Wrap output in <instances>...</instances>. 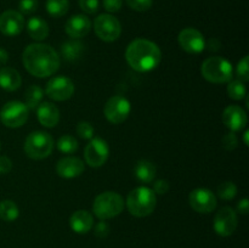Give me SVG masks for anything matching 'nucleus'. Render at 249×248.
I'll use <instances>...</instances> for the list:
<instances>
[{
	"instance_id": "nucleus-1",
	"label": "nucleus",
	"mask_w": 249,
	"mask_h": 248,
	"mask_svg": "<svg viewBox=\"0 0 249 248\" xmlns=\"http://www.w3.org/2000/svg\"><path fill=\"white\" fill-rule=\"evenodd\" d=\"M22 62L32 75L45 78L53 75L60 68V56L48 44L34 43L23 50Z\"/></svg>"
},
{
	"instance_id": "nucleus-2",
	"label": "nucleus",
	"mask_w": 249,
	"mask_h": 248,
	"mask_svg": "<svg viewBox=\"0 0 249 248\" xmlns=\"http://www.w3.org/2000/svg\"><path fill=\"white\" fill-rule=\"evenodd\" d=\"M128 65L140 73L153 71L162 60V53L158 45L148 39H134L125 51Z\"/></svg>"
},
{
	"instance_id": "nucleus-3",
	"label": "nucleus",
	"mask_w": 249,
	"mask_h": 248,
	"mask_svg": "<svg viewBox=\"0 0 249 248\" xmlns=\"http://www.w3.org/2000/svg\"><path fill=\"white\" fill-rule=\"evenodd\" d=\"M157 204V197L151 189L140 186L129 192L126 197V207L131 215L136 218H145L153 213Z\"/></svg>"
},
{
	"instance_id": "nucleus-4",
	"label": "nucleus",
	"mask_w": 249,
	"mask_h": 248,
	"mask_svg": "<svg viewBox=\"0 0 249 248\" xmlns=\"http://www.w3.org/2000/svg\"><path fill=\"white\" fill-rule=\"evenodd\" d=\"M201 73L206 80L213 84H224L232 79L233 70L231 62L220 56L209 57L202 63Z\"/></svg>"
},
{
	"instance_id": "nucleus-5",
	"label": "nucleus",
	"mask_w": 249,
	"mask_h": 248,
	"mask_svg": "<svg viewBox=\"0 0 249 248\" xmlns=\"http://www.w3.org/2000/svg\"><path fill=\"white\" fill-rule=\"evenodd\" d=\"M124 209V199L119 194L106 191L100 194L92 203V212L100 220H108L119 215Z\"/></svg>"
},
{
	"instance_id": "nucleus-6",
	"label": "nucleus",
	"mask_w": 249,
	"mask_h": 248,
	"mask_svg": "<svg viewBox=\"0 0 249 248\" xmlns=\"http://www.w3.org/2000/svg\"><path fill=\"white\" fill-rule=\"evenodd\" d=\"M53 150V139L45 131H33L24 141V152L36 160L49 157Z\"/></svg>"
},
{
	"instance_id": "nucleus-7",
	"label": "nucleus",
	"mask_w": 249,
	"mask_h": 248,
	"mask_svg": "<svg viewBox=\"0 0 249 248\" xmlns=\"http://www.w3.org/2000/svg\"><path fill=\"white\" fill-rule=\"evenodd\" d=\"M28 119V107L21 101H9L0 111V121L7 128H19Z\"/></svg>"
},
{
	"instance_id": "nucleus-8",
	"label": "nucleus",
	"mask_w": 249,
	"mask_h": 248,
	"mask_svg": "<svg viewBox=\"0 0 249 248\" xmlns=\"http://www.w3.org/2000/svg\"><path fill=\"white\" fill-rule=\"evenodd\" d=\"M94 31L101 40L112 43L121 36L122 26L113 15L102 14L95 18Z\"/></svg>"
},
{
	"instance_id": "nucleus-9",
	"label": "nucleus",
	"mask_w": 249,
	"mask_h": 248,
	"mask_svg": "<svg viewBox=\"0 0 249 248\" xmlns=\"http://www.w3.org/2000/svg\"><path fill=\"white\" fill-rule=\"evenodd\" d=\"M131 111L130 102L121 95H116L107 100L104 107V113L107 121L112 124H121L126 121Z\"/></svg>"
},
{
	"instance_id": "nucleus-10",
	"label": "nucleus",
	"mask_w": 249,
	"mask_h": 248,
	"mask_svg": "<svg viewBox=\"0 0 249 248\" xmlns=\"http://www.w3.org/2000/svg\"><path fill=\"white\" fill-rule=\"evenodd\" d=\"M109 148L106 141L101 138L90 139L89 143L85 146V162L92 168L102 167L108 159Z\"/></svg>"
},
{
	"instance_id": "nucleus-11",
	"label": "nucleus",
	"mask_w": 249,
	"mask_h": 248,
	"mask_svg": "<svg viewBox=\"0 0 249 248\" xmlns=\"http://www.w3.org/2000/svg\"><path fill=\"white\" fill-rule=\"evenodd\" d=\"M74 84L72 80L63 75L51 78L46 84L45 92L53 101H66L74 94Z\"/></svg>"
},
{
	"instance_id": "nucleus-12",
	"label": "nucleus",
	"mask_w": 249,
	"mask_h": 248,
	"mask_svg": "<svg viewBox=\"0 0 249 248\" xmlns=\"http://www.w3.org/2000/svg\"><path fill=\"white\" fill-rule=\"evenodd\" d=\"M189 203L197 213L207 214L216 208V197L208 189H195L189 195Z\"/></svg>"
},
{
	"instance_id": "nucleus-13",
	"label": "nucleus",
	"mask_w": 249,
	"mask_h": 248,
	"mask_svg": "<svg viewBox=\"0 0 249 248\" xmlns=\"http://www.w3.org/2000/svg\"><path fill=\"white\" fill-rule=\"evenodd\" d=\"M178 43L180 48L187 53H201L206 49V40H204L203 34L195 28H185L182 29L178 36Z\"/></svg>"
},
{
	"instance_id": "nucleus-14",
	"label": "nucleus",
	"mask_w": 249,
	"mask_h": 248,
	"mask_svg": "<svg viewBox=\"0 0 249 248\" xmlns=\"http://www.w3.org/2000/svg\"><path fill=\"white\" fill-rule=\"evenodd\" d=\"M237 224L236 212L231 207H223L214 218V230L219 236L228 237L235 232Z\"/></svg>"
},
{
	"instance_id": "nucleus-15",
	"label": "nucleus",
	"mask_w": 249,
	"mask_h": 248,
	"mask_svg": "<svg viewBox=\"0 0 249 248\" xmlns=\"http://www.w3.org/2000/svg\"><path fill=\"white\" fill-rule=\"evenodd\" d=\"M24 28V18L16 10H6L0 15V32L4 35H18Z\"/></svg>"
},
{
	"instance_id": "nucleus-16",
	"label": "nucleus",
	"mask_w": 249,
	"mask_h": 248,
	"mask_svg": "<svg viewBox=\"0 0 249 248\" xmlns=\"http://www.w3.org/2000/svg\"><path fill=\"white\" fill-rule=\"evenodd\" d=\"M247 113L242 107L237 105H231L228 106L223 112V123L225 124L226 128L230 129L231 131H241L247 125Z\"/></svg>"
},
{
	"instance_id": "nucleus-17",
	"label": "nucleus",
	"mask_w": 249,
	"mask_h": 248,
	"mask_svg": "<svg viewBox=\"0 0 249 248\" xmlns=\"http://www.w3.org/2000/svg\"><path fill=\"white\" fill-rule=\"evenodd\" d=\"M85 165L80 158L73 157H63L56 164V173L60 175L61 177L65 179H73L84 173Z\"/></svg>"
},
{
	"instance_id": "nucleus-18",
	"label": "nucleus",
	"mask_w": 249,
	"mask_h": 248,
	"mask_svg": "<svg viewBox=\"0 0 249 248\" xmlns=\"http://www.w3.org/2000/svg\"><path fill=\"white\" fill-rule=\"evenodd\" d=\"M91 29V21L84 15H75L66 22L65 31L72 39H80L88 35Z\"/></svg>"
},
{
	"instance_id": "nucleus-19",
	"label": "nucleus",
	"mask_w": 249,
	"mask_h": 248,
	"mask_svg": "<svg viewBox=\"0 0 249 248\" xmlns=\"http://www.w3.org/2000/svg\"><path fill=\"white\" fill-rule=\"evenodd\" d=\"M36 116H38L39 123L45 128H53L57 125L60 121V111L51 102H41L36 107Z\"/></svg>"
},
{
	"instance_id": "nucleus-20",
	"label": "nucleus",
	"mask_w": 249,
	"mask_h": 248,
	"mask_svg": "<svg viewBox=\"0 0 249 248\" xmlns=\"http://www.w3.org/2000/svg\"><path fill=\"white\" fill-rule=\"evenodd\" d=\"M70 225L74 232L77 233H87L94 226V218H92L91 214L88 211H80L74 212V213L71 215L70 219Z\"/></svg>"
},
{
	"instance_id": "nucleus-21",
	"label": "nucleus",
	"mask_w": 249,
	"mask_h": 248,
	"mask_svg": "<svg viewBox=\"0 0 249 248\" xmlns=\"http://www.w3.org/2000/svg\"><path fill=\"white\" fill-rule=\"evenodd\" d=\"M22 78L18 71L12 67H2L0 70V88L6 91H15L21 87Z\"/></svg>"
},
{
	"instance_id": "nucleus-22",
	"label": "nucleus",
	"mask_w": 249,
	"mask_h": 248,
	"mask_svg": "<svg viewBox=\"0 0 249 248\" xmlns=\"http://www.w3.org/2000/svg\"><path fill=\"white\" fill-rule=\"evenodd\" d=\"M27 32L32 39L41 41L49 35V26L40 17H32L27 22Z\"/></svg>"
},
{
	"instance_id": "nucleus-23",
	"label": "nucleus",
	"mask_w": 249,
	"mask_h": 248,
	"mask_svg": "<svg viewBox=\"0 0 249 248\" xmlns=\"http://www.w3.org/2000/svg\"><path fill=\"white\" fill-rule=\"evenodd\" d=\"M84 46V44L78 40V39L66 41L61 45V56L68 62H75V61L82 57L83 53L85 50Z\"/></svg>"
},
{
	"instance_id": "nucleus-24",
	"label": "nucleus",
	"mask_w": 249,
	"mask_h": 248,
	"mask_svg": "<svg viewBox=\"0 0 249 248\" xmlns=\"http://www.w3.org/2000/svg\"><path fill=\"white\" fill-rule=\"evenodd\" d=\"M135 177L142 184H150L156 177V165L152 162L146 159H141L135 165Z\"/></svg>"
},
{
	"instance_id": "nucleus-25",
	"label": "nucleus",
	"mask_w": 249,
	"mask_h": 248,
	"mask_svg": "<svg viewBox=\"0 0 249 248\" xmlns=\"http://www.w3.org/2000/svg\"><path fill=\"white\" fill-rule=\"evenodd\" d=\"M44 97V91L39 85H29L24 92V101L28 109H36L41 104Z\"/></svg>"
},
{
	"instance_id": "nucleus-26",
	"label": "nucleus",
	"mask_w": 249,
	"mask_h": 248,
	"mask_svg": "<svg viewBox=\"0 0 249 248\" xmlns=\"http://www.w3.org/2000/svg\"><path fill=\"white\" fill-rule=\"evenodd\" d=\"M19 215V209L17 204L11 199H4L0 202V219L7 223L15 221Z\"/></svg>"
},
{
	"instance_id": "nucleus-27",
	"label": "nucleus",
	"mask_w": 249,
	"mask_h": 248,
	"mask_svg": "<svg viewBox=\"0 0 249 248\" xmlns=\"http://www.w3.org/2000/svg\"><path fill=\"white\" fill-rule=\"evenodd\" d=\"M70 9L68 0H48L46 1V11L53 17L65 16Z\"/></svg>"
},
{
	"instance_id": "nucleus-28",
	"label": "nucleus",
	"mask_w": 249,
	"mask_h": 248,
	"mask_svg": "<svg viewBox=\"0 0 249 248\" xmlns=\"http://www.w3.org/2000/svg\"><path fill=\"white\" fill-rule=\"evenodd\" d=\"M226 90H228L229 97L232 100H236V101L245 99L246 95H247V88H246L245 83L238 79L230 80Z\"/></svg>"
},
{
	"instance_id": "nucleus-29",
	"label": "nucleus",
	"mask_w": 249,
	"mask_h": 248,
	"mask_svg": "<svg viewBox=\"0 0 249 248\" xmlns=\"http://www.w3.org/2000/svg\"><path fill=\"white\" fill-rule=\"evenodd\" d=\"M56 146H57V148L60 152L70 155V153H74L75 151L78 150V146H79V143H78L77 139H75L74 136L68 135L67 134V135H63L58 139Z\"/></svg>"
},
{
	"instance_id": "nucleus-30",
	"label": "nucleus",
	"mask_w": 249,
	"mask_h": 248,
	"mask_svg": "<svg viewBox=\"0 0 249 248\" xmlns=\"http://www.w3.org/2000/svg\"><path fill=\"white\" fill-rule=\"evenodd\" d=\"M237 195V186L232 181H225L218 186V196L221 199L230 201L233 199Z\"/></svg>"
},
{
	"instance_id": "nucleus-31",
	"label": "nucleus",
	"mask_w": 249,
	"mask_h": 248,
	"mask_svg": "<svg viewBox=\"0 0 249 248\" xmlns=\"http://www.w3.org/2000/svg\"><path fill=\"white\" fill-rule=\"evenodd\" d=\"M236 74H237L238 80L246 83L249 80V57L245 56L240 62L237 63L236 67Z\"/></svg>"
},
{
	"instance_id": "nucleus-32",
	"label": "nucleus",
	"mask_w": 249,
	"mask_h": 248,
	"mask_svg": "<svg viewBox=\"0 0 249 248\" xmlns=\"http://www.w3.org/2000/svg\"><path fill=\"white\" fill-rule=\"evenodd\" d=\"M95 129L89 122H79L77 125V134L84 140H90L94 138Z\"/></svg>"
},
{
	"instance_id": "nucleus-33",
	"label": "nucleus",
	"mask_w": 249,
	"mask_h": 248,
	"mask_svg": "<svg viewBox=\"0 0 249 248\" xmlns=\"http://www.w3.org/2000/svg\"><path fill=\"white\" fill-rule=\"evenodd\" d=\"M126 4L130 9L135 10V11L143 12L152 7L153 0H126Z\"/></svg>"
},
{
	"instance_id": "nucleus-34",
	"label": "nucleus",
	"mask_w": 249,
	"mask_h": 248,
	"mask_svg": "<svg viewBox=\"0 0 249 248\" xmlns=\"http://www.w3.org/2000/svg\"><path fill=\"white\" fill-rule=\"evenodd\" d=\"M18 9L21 14L31 15L38 9V0H19Z\"/></svg>"
},
{
	"instance_id": "nucleus-35",
	"label": "nucleus",
	"mask_w": 249,
	"mask_h": 248,
	"mask_svg": "<svg viewBox=\"0 0 249 248\" xmlns=\"http://www.w3.org/2000/svg\"><path fill=\"white\" fill-rule=\"evenodd\" d=\"M237 143H238L237 136L235 135L233 131L225 134V135L223 136V140H221V145H223V147L225 148L226 151L235 150V148L237 147Z\"/></svg>"
},
{
	"instance_id": "nucleus-36",
	"label": "nucleus",
	"mask_w": 249,
	"mask_h": 248,
	"mask_svg": "<svg viewBox=\"0 0 249 248\" xmlns=\"http://www.w3.org/2000/svg\"><path fill=\"white\" fill-rule=\"evenodd\" d=\"M99 0H79V6L85 14H96L99 10Z\"/></svg>"
},
{
	"instance_id": "nucleus-37",
	"label": "nucleus",
	"mask_w": 249,
	"mask_h": 248,
	"mask_svg": "<svg viewBox=\"0 0 249 248\" xmlns=\"http://www.w3.org/2000/svg\"><path fill=\"white\" fill-rule=\"evenodd\" d=\"M94 232L96 235V237L99 238H105L108 236L109 233V225L105 220H101L100 223H97L94 228Z\"/></svg>"
},
{
	"instance_id": "nucleus-38",
	"label": "nucleus",
	"mask_w": 249,
	"mask_h": 248,
	"mask_svg": "<svg viewBox=\"0 0 249 248\" xmlns=\"http://www.w3.org/2000/svg\"><path fill=\"white\" fill-rule=\"evenodd\" d=\"M122 5H123V0H104V7L106 9V11L112 12H118L122 9Z\"/></svg>"
},
{
	"instance_id": "nucleus-39",
	"label": "nucleus",
	"mask_w": 249,
	"mask_h": 248,
	"mask_svg": "<svg viewBox=\"0 0 249 248\" xmlns=\"http://www.w3.org/2000/svg\"><path fill=\"white\" fill-rule=\"evenodd\" d=\"M169 187H170L169 182H168L167 180L160 179V180H157V181H155L152 191L157 195H164V194H167L168 190H169Z\"/></svg>"
},
{
	"instance_id": "nucleus-40",
	"label": "nucleus",
	"mask_w": 249,
	"mask_h": 248,
	"mask_svg": "<svg viewBox=\"0 0 249 248\" xmlns=\"http://www.w3.org/2000/svg\"><path fill=\"white\" fill-rule=\"evenodd\" d=\"M12 169V162L6 156H0V174H7Z\"/></svg>"
},
{
	"instance_id": "nucleus-41",
	"label": "nucleus",
	"mask_w": 249,
	"mask_h": 248,
	"mask_svg": "<svg viewBox=\"0 0 249 248\" xmlns=\"http://www.w3.org/2000/svg\"><path fill=\"white\" fill-rule=\"evenodd\" d=\"M248 209H249V202L247 198H243L241 199L240 203L237 204V211L240 212L241 214H247L248 213Z\"/></svg>"
},
{
	"instance_id": "nucleus-42",
	"label": "nucleus",
	"mask_w": 249,
	"mask_h": 248,
	"mask_svg": "<svg viewBox=\"0 0 249 248\" xmlns=\"http://www.w3.org/2000/svg\"><path fill=\"white\" fill-rule=\"evenodd\" d=\"M9 61V53L6 50L0 48V66H4Z\"/></svg>"
},
{
	"instance_id": "nucleus-43",
	"label": "nucleus",
	"mask_w": 249,
	"mask_h": 248,
	"mask_svg": "<svg viewBox=\"0 0 249 248\" xmlns=\"http://www.w3.org/2000/svg\"><path fill=\"white\" fill-rule=\"evenodd\" d=\"M248 135H249V131L246 130L245 134H243V143H245L246 146L249 145V141H248Z\"/></svg>"
},
{
	"instance_id": "nucleus-44",
	"label": "nucleus",
	"mask_w": 249,
	"mask_h": 248,
	"mask_svg": "<svg viewBox=\"0 0 249 248\" xmlns=\"http://www.w3.org/2000/svg\"><path fill=\"white\" fill-rule=\"evenodd\" d=\"M0 148H1V145H0Z\"/></svg>"
}]
</instances>
